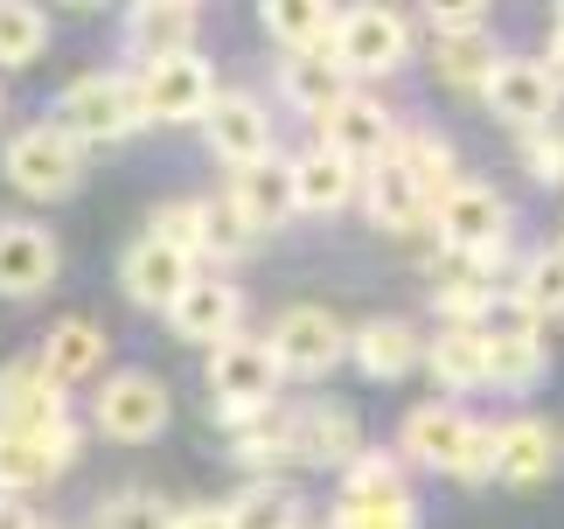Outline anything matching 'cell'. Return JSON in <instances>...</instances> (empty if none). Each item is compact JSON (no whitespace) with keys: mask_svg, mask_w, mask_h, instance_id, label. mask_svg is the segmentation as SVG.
<instances>
[{"mask_svg":"<svg viewBox=\"0 0 564 529\" xmlns=\"http://www.w3.org/2000/svg\"><path fill=\"white\" fill-rule=\"evenodd\" d=\"M272 390H279V363H272L265 342L230 335V342L209 356V397H216V418H224V425H245V432L265 425Z\"/></svg>","mask_w":564,"mask_h":529,"instance_id":"obj_1","label":"cell"},{"mask_svg":"<svg viewBox=\"0 0 564 529\" xmlns=\"http://www.w3.org/2000/svg\"><path fill=\"white\" fill-rule=\"evenodd\" d=\"M147 112H140V91H133V77H112V71H91V77H77L70 91L56 98V126L70 132L77 147H112L126 140Z\"/></svg>","mask_w":564,"mask_h":529,"instance_id":"obj_2","label":"cell"},{"mask_svg":"<svg viewBox=\"0 0 564 529\" xmlns=\"http://www.w3.org/2000/svg\"><path fill=\"white\" fill-rule=\"evenodd\" d=\"M0 161H8V182H14L21 195H35V203H56V195H70V188H77V174H84V147H77L56 119H42V126H21Z\"/></svg>","mask_w":564,"mask_h":529,"instance_id":"obj_3","label":"cell"},{"mask_svg":"<svg viewBox=\"0 0 564 529\" xmlns=\"http://www.w3.org/2000/svg\"><path fill=\"white\" fill-rule=\"evenodd\" d=\"M133 91H140V112L147 119L188 126V119H209V105L224 98V84H216V71H209L203 50H182V56L147 63V71L133 77Z\"/></svg>","mask_w":564,"mask_h":529,"instance_id":"obj_4","label":"cell"},{"mask_svg":"<svg viewBox=\"0 0 564 529\" xmlns=\"http://www.w3.org/2000/svg\"><path fill=\"white\" fill-rule=\"evenodd\" d=\"M432 224H440V245L460 251L467 264L502 258V245H509V203L481 182H453V195L432 203Z\"/></svg>","mask_w":564,"mask_h":529,"instance_id":"obj_5","label":"cell"},{"mask_svg":"<svg viewBox=\"0 0 564 529\" xmlns=\"http://www.w3.org/2000/svg\"><path fill=\"white\" fill-rule=\"evenodd\" d=\"M335 71L341 77H383V71H398V63L411 56V42H404V14L398 8H349V14H335Z\"/></svg>","mask_w":564,"mask_h":529,"instance_id":"obj_6","label":"cell"},{"mask_svg":"<svg viewBox=\"0 0 564 529\" xmlns=\"http://www.w3.org/2000/svg\"><path fill=\"white\" fill-rule=\"evenodd\" d=\"M279 377H321V369H335L349 356V327H341L328 306H286L279 327L265 335Z\"/></svg>","mask_w":564,"mask_h":529,"instance_id":"obj_7","label":"cell"},{"mask_svg":"<svg viewBox=\"0 0 564 529\" xmlns=\"http://www.w3.org/2000/svg\"><path fill=\"white\" fill-rule=\"evenodd\" d=\"M167 411H175V397H167L161 377H147V369H119V377H105V390H98V425L112 432L119 446H147V439H161Z\"/></svg>","mask_w":564,"mask_h":529,"instance_id":"obj_8","label":"cell"},{"mask_svg":"<svg viewBox=\"0 0 564 529\" xmlns=\"http://www.w3.org/2000/svg\"><path fill=\"white\" fill-rule=\"evenodd\" d=\"M481 105L502 126L544 132L557 119V77L544 71V63H530V56H502V63H495V77H488V91H481Z\"/></svg>","mask_w":564,"mask_h":529,"instance_id":"obj_9","label":"cell"},{"mask_svg":"<svg viewBox=\"0 0 564 529\" xmlns=\"http://www.w3.org/2000/svg\"><path fill=\"white\" fill-rule=\"evenodd\" d=\"M321 147L341 153L349 168H383L390 153H398V126H390V112H383L377 98L349 91L341 105H328V112H321Z\"/></svg>","mask_w":564,"mask_h":529,"instance_id":"obj_10","label":"cell"},{"mask_svg":"<svg viewBox=\"0 0 564 529\" xmlns=\"http://www.w3.org/2000/svg\"><path fill=\"white\" fill-rule=\"evenodd\" d=\"M56 425H70V411H63V384L42 377V363H8V369H0V432L50 439Z\"/></svg>","mask_w":564,"mask_h":529,"instance_id":"obj_11","label":"cell"},{"mask_svg":"<svg viewBox=\"0 0 564 529\" xmlns=\"http://www.w3.org/2000/svg\"><path fill=\"white\" fill-rule=\"evenodd\" d=\"M474 432H481V418H467L460 404L440 397V404H419L404 418V453L419 460V467H432V474H460Z\"/></svg>","mask_w":564,"mask_h":529,"instance_id":"obj_12","label":"cell"},{"mask_svg":"<svg viewBox=\"0 0 564 529\" xmlns=\"http://www.w3.org/2000/svg\"><path fill=\"white\" fill-rule=\"evenodd\" d=\"M56 285V237L42 224L8 216L0 224V293L8 300H42Z\"/></svg>","mask_w":564,"mask_h":529,"instance_id":"obj_13","label":"cell"},{"mask_svg":"<svg viewBox=\"0 0 564 529\" xmlns=\"http://www.w3.org/2000/svg\"><path fill=\"white\" fill-rule=\"evenodd\" d=\"M209 153L224 168H251V161H265L272 153V112L258 98H245V91H224L209 105Z\"/></svg>","mask_w":564,"mask_h":529,"instance_id":"obj_14","label":"cell"},{"mask_svg":"<svg viewBox=\"0 0 564 529\" xmlns=\"http://www.w3.org/2000/svg\"><path fill=\"white\" fill-rule=\"evenodd\" d=\"M119 279H126V300H140V306H154V314H167V306H175V300H182L203 272H195V258L167 251L161 237H140V245L126 251Z\"/></svg>","mask_w":564,"mask_h":529,"instance_id":"obj_15","label":"cell"},{"mask_svg":"<svg viewBox=\"0 0 564 529\" xmlns=\"http://www.w3.org/2000/svg\"><path fill=\"white\" fill-rule=\"evenodd\" d=\"M237 321H245V293H237L230 279H195L188 293L167 306V327H175L182 342H209V348H224L237 335Z\"/></svg>","mask_w":564,"mask_h":529,"instance_id":"obj_16","label":"cell"},{"mask_svg":"<svg viewBox=\"0 0 564 529\" xmlns=\"http://www.w3.org/2000/svg\"><path fill=\"white\" fill-rule=\"evenodd\" d=\"M557 467V432L544 418H509L495 425V481L502 488H544Z\"/></svg>","mask_w":564,"mask_h":529,"instance_id":"obj_17","label":"cell"},{"mask_svg":"<svg viewBox=\"0 0 564 529\" xmlns=\"http://www.w3.org/2000/svg\"><path fill=\"white\" fill-rule=\"evenodd\" d=\"M286 446H293V460H307V467H349V460L362 453L356 411L349 404H307L286 425Z\"/></svg>","mask_w":564,"mask_h":529,"instance_id":"obj_18","label":"cell"},{"mask_svg":"<svg viewBox=\"0 0 564 529\" xmlns=\"http://www.w3.org/2000/svg\"><path fill=\"white\" fill-rule=\"evenodd\" d=\"M230 209L245 216L251 230H265V224H286V216H293V161H279V153H265V161L237 168V182H230Z\"/></svg>","mask_w":564,"mask_h":529,"instance_id":"obj_19","label":"cell"},{"mask_svg":"<svg viewBox=\"0 0 564 529\" xmlns=\"http://www.w3.org/2000/svg\"><path fill=\"white\" fill-rule=\"evenodd\" d=\"M188 42H195V8L188 0H140V8H126V50L140 63L182 56Z\"/></svg>","mask_w":564,"mask_h":529,"instance_id":"obj_20","label":"cell"},{"mask_svg":"<svg viewBox=\"0 0 564 529\" xmlns=\"http://www.w3.org/2000/svg\"><path fill=\"white\" fill-rule=\"evenodd\" d=\"M362 203H370V224H377V230H419L425 216H432V203L419 195V182L404 174L398 153H390L383 168L362 174Z\"/></svg>","mask_w":564,"mask_h":529,"instance_id":"obj_21","label":"cell"},{"mask_svg":"<svg viewBox=\"0 0 564 529\" xmlns=\"http://www.w3.org/2000/svg\"><path fill=\"white\" fill-rule=\"evenodd\" d=\"M105 369V327L98 321H56L50 342H42V377H56L63 390L98 377Z\"/></svg>","mask_w":564,"mask_h":529,"instance_id":"obj_22","label":"cell"},{"mask_svg":"<svg viewBox=\"0 0 564 529\" xmlns=\"http://www.w3.org/2000/svg\"><path fill=\"white\" fill-rule=\"evenodd\" d=\"M356 195V168L341 161V153L328 147H314V153H300L293 161V209H307V216H335L341 203Z\"/></svg>","mask_w":564,"mask_h":529,"instance_id":"obj_23","label":"cell"},{"mask_svg":"<svg viewBox=\"0 0 564 529\" xmlns=\"http://www.w3.org/2000/svg\"><path fill=\"white\" fill-rule=\"evenodd\" d=\"M349 356L362 363V377H377V384H398L419 369V335H411V321H362V335L349 342Z\"/></svg>","mask_w":564,"mask_h":529,"instance_id":"obj_24","label":"cell"},{"mask_svg":"<svg viewBox=\"0 0 564 529\" xmlns=\"http://www.w3.org/2000/svg\"><path fill=\"white\" fill-rule=\"evenodd\" d=\"M265 35L286 56H328L335 50V8H321V0H272Z\"/></svg>","mask_w":564,"mask_h":529,"instance_id":"obj_25","label":"cell"},{"mask_svg":"<svg viewBox=\"0 0 564 529\" xmlns=\"http://www.w3.org/2000/svg\"><path fill=\"white\" fill-rule=\"evenodd\" d=\"M279 91H286L300 112H328V105H341L349 98V77L335 71V56H286L279 63Z\"/></svg>","mask_w":564,"mask_h":529,"instance_id":"obj_26","label":"cell"},{"mask_svg":"<svg viewBox=\"0 0 564 529\" xmlns=\"http://www.w3.org/2000/svg\"><path fill=\"white\" fill-rule=\"evenodd\" d=\"M432 63H440V77L453 84V91L481 98L488 77H495V63H502V50H495L488 35H440V42H432Z\"/></svg>","mask_w":564,"mask_h":529,"instance_id":"obj_27","label":"cell"},{"mask_svg":"<svg viewBox=\"0 0 564 529\" xmlns=\"http://www.w3.org/2000/svg\"><path fill=\"white\" fill-rule=\"evenodd\" d=\"M425 363H432V377H440L446 390H474V384H488V348L474 327H440V342L425 348Z\"/></svg>","mask_w":564,"mask_h":529,"instance_id":"obj_28","label":"cell"},{"mask_svg":"<svg viewBox=\"0 0 564 529\" xmlns=\"http://www.w3.org/2000/svg\"><path fill=\"white\" fill-rule=\"evenodd\" d=\"M488 348V384L502 390H530L544 377V335H481Z\"/></svg>","mask_w":564,"mask_h":529,"instance_id":"obj_29","label":"cell"},{"mask_svg":"<svg viewBox=\"0 0 564 529\" xmlns=\"http://www.w3.org/2000/svg\"><path fill=\"white\" fill-rule=\"evenodd\" d=\"M398 161L404 174L419 182L425 203H440V195H453V147L440 140V132H411V140H398Z\"/></svg>","mask_w":564,"mask_h":529,"instance_id":"obj_30","label":"cell"},{"mask_svg":"<svg viewBox=\"0 0 564 529\" xmlns=\"http://www.w3.org/2000/svg\"><path fill=\"white\" fill-rule=\"evenodd\" d=\"M56 474V460L35 446V439L21 432H0V501H21L29 488H42V481Z\"/></svg>","mask_w":564,"mask_h":529,"instance_id":"obj_31","label":"cell"},{"mask_svg":"<svg viewBox=\"0 0 564 529\" xmlns=\"http://www.w3.org/2000/svg\"><path fill=\"white\" fill-rule=\"evenodd\" d=\"M50 42V14L29 0H0V63H35Z\"/></svg>","mask_w":564,"mask_h":529,"instance_id":"obj_32","label":"cell"},{"mask_svg":"<svg viewBox=\"0 0 564 529\" xmlns=\"http://www.w3.org/2000/svg\"><path fill=\"white\" fill-rule=\"evenodd\" d=\"M516 300L530 306V321H557V314H564V251H536V258L523 264Z\"/></svg>","mask_w":564,"mask_h":529,"instance_id":"obj_33","label":"cell"},{"mask_svg":"<svg viewBox=\"0 0 564 529\" xmlns=\"http://www.w3.org/2000/svg\"><path fill=\"white\" fill-rule=\"evenodd\" d=\"M341 488H349L341 501H398L404 495V474H398V460H390V453L362 446L349 467H341Z\"/></svg>","mask_w":564,"mask_h":529,"instance_id":"obj_34","label":"cell"},{"mask_svg":"<svg viewBox=\"0 0 564 529\" xmlns=\"http://www.w3.org/2000/svg\"><path fill=\"white\" fill-rule=\"evenodd\" d=\"M154 237L182 258H209V224H203V203H161L154 209Z\"/></svg>","mask_w":564,"mask_h":529,"instance_id":"obj_35","label":"cell"},{"mask_svg":"<svg viewBox=\"0 0 564 529\" xmlns=\"http://www.w3.org/2000/svg\"><path fill=\"white\" fill-rule=\"evenodd\" d=\"M224 516H230V529H293V495L279 488V481H258V488Z\"/></svg>","mask_w":564,"mask_h":529,"instance_id":"obj_36","label":"cell"},{"mask_svg":"<svg viewBox=\"0 0 564 529\" xmlns=\"http://www.w3.org/2000/svg\"><path fill=\"white\" fill-rule=\"evenodd\" d=\"M335 529H419V501L398 495V501H341Z\"/></svg>","mask_w":564,"mask_h":529,"instance_id":"obj_37","label":"cell"},{"mask_svg":"<svg viewBox=\"0 0 564 529\" xmlns=\"http://www.w3.org/2000/svg\"><path fill=\"white\" fill-rule=\"evenodd\" d=\"M98 529H175V516H167V501L154 495H112V501H98Z\"/></svg>","mask_w":564,"mask_h":529,"instance_id":"obj_38","label":"cell"},{"mask_svg":"<svg viewBox=\"0 0 564 529\" xmlns=\"http://www.w3.org/2000/svg\"><path fill=\"white\" fill-rule=\"evenodd\" d=\"M523 168L536 174V182H544V188H564V132H530V140H523Z\"/></svg>","mask_w":564,"mask_h":529,"instance_id":"obj_39","label":"cell"},{"mask_svg":"<svg viewBox=\"0 0 564 529\" xmlns=\"http://www.w3.org/2000/svg\"><path fill=\"white\" fill-rule=\"evenodd\" d=\"M203 224H209V258H216V251L230 258V251H245L251 237H258V230H251V224H245V216H237L230 203H203Z\"/></svg>","mask_w":564,"mask_h":529,"instance_id":"obj_40","label":"cell"},{"mask_svg":"<svg viewBox=\"0 0 564 529\" xmlns=\"http://www.w3.org/2000/svg\"><path fill=\"white\" fill-rule=\"evenodd\" d=\"M440 35H488V8H432Z\"/></svg>","mask_w":564,"mask_h":529,"instance_id":"obj_41","label":"cell"},{"mask_svg":"<svg viewBox=\"0 0 564 529\" xmlns=\"http://www.w3.org/2000/svg\"><path fill=\"white\" fill-rule=\"evenodd\" d=\"M460 481H495V425H481V432H474V446H467V467H460Z\"/></svg>","mask_w":564,"mask_h":529,"instance_id":"obj_42","label":"cell"},{"mask_svg":"<svg viewBox=\"0 0 564 529\" xmlns=\"http://www.w3.org/2000/svg\"><path fill=\"white\" fill-rule=\"evenodd\" d=\"M175 529H230V516L224 509H188V516H175Z\"/></svg>","mask_w":564,"mask_h":529,"instance_id":"obj_43","label":"cell"},{"mask_svg":"<svg viewBox=\"0 0 564 529\" xmlns=\"http://www.w3.org/2000/svg\"><path fill=\"white\" fill-rule=\"evenodd\" d=\"M544 71L557 77V91H564V14H557V35H551V56H544Z\"/></svg>","mask_w":564,"mask_h":529,"instance_id":"obj_44","label":"cell"},{"mask_svg":"<svg viewBox=\"0 0 564 529\" xmlns=\"http://www.w3.org/2000/svg\"><path fill=\"white\" fill-rule=\"evenodd\" d=\"M0 529H42V522L21 509V501H0Z\"/></svg>","mask_w":564,"mask_h":529,"instance_id":"obj_45","label":"cell"},{"mask_svg":"<svg viewBox=\"0 0 564 529\" xmlns=\"http://www.w3.org/2000/svg\"><path fill=\"white\" fill-rule=\"evenodd\" d=\"M0 105H8V98H0Z\"/></svg>","mask_w":564,"mask_h":529,"instance_id":"obj_46","label":"cell"}]
</instances>
